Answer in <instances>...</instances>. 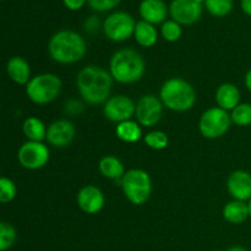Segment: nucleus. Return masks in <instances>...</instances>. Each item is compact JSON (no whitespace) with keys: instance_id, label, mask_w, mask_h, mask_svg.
I'll return each mask as SVG.
<instances>
[{"instance_id":"nucleus-1","label":"nucleus","mask_w":251,"mask_h":251,"mask_svg":"<svg viewBox=\"0 0 251 251\" xmlns=\"http://www.w3.org/2000/svg\"><path fill=\"white\" fill-rule=\"evenodd\" d=\"M76 85L81 97L90 104H100L109 100L113 86L110 73L96 65H88L78 73Z\"/></svg>"},{"instance_id":"nucleus-2","label":"nucleus","mask_w":251,"mask_h":251,"mask_svg":"<svg viewBox=\"0 0 251 251\" xmlns=\"http://www.w3.org/2000/svg\"><path fill=\"white\" fill-rule=\"evenodd\" d=\"M86 42L81 34L70 29H63L54 34L48 44L51 59L60 64H73L81 60L86 54Z\"/></svg>"},{"instance_id":"nucleus-3","label":"nucleus","mask_w":251,"mask_h":251,"mask_svg":"<svg viewBox=\"0 0 251 251\" xmlns=\"http://www.w3.org/2000/svg\"><path fill=\"white\" fill-rule=\"evenodd\" d=\"M146 64L140 53L134 49H120L110 59L109 73L120 83H132L144 76Z\"/></svg>"},{"instance_id":"nucleus-4","label":"nucleus","mask_w":251,"mask_h":251,"mask_svg":"<svg viewBox=\"0 0 251 251\" xmlns=\"http://www.w3.org/2000/svg\"><path fill=\"white\" fill-rule=\"evenodd\" d=\"M161 100L168 109L186 112L196 102V92L193 86L183 78H169L161 88Z\"/></svg>"},{"instance_id":"nucleus-5","label":"nucleus","mask_w":251,"mask_h":251,"mask_svg":"<svg viewBox=\"0 0 251 251\" xmlns=\"http://www.w3.org/2000/svg\"><path fill=\"white\" fill-rule=\"evenodd\" d=\"M61 86V80L54 74H41L29 80L26 93L36 104H48L60 95Z\"/></svg>"},{"instance_id":"nucleus-6","label":"nucleus","mask_w":251,"mask_h":251,"mask_svg":"<svg viewBox=\"0 0 251 251\" xmlns=\"http://www.w3.org/2000/svg\"><path fill=\"white\" fill-rule=\"evenodd\" d=\"M122 188L127 200L134 205H144L151 196L152 181L142 169H130L122 178Z\"/></svg>"},{"instance_id":"nucleus-7","label":"nucleus","mask_w":251,"mask_h":251,"mask_svg":"<svg viewBox=\"0 0 251 251\" xmlns=\"http://www.w3.org/2000/svg\"><path fill=\"white\" fill-rule=\"evenodd\" d=\"M230 124L232 119L227 110L220 107H213L202 113L199 127L202 136L206 139H218L229 130Z\"/></svg>"},{"instance_id":"nucleus-8","label":"nucleus","mask_w":251,"mask_h":251,"mask_svg":"<svg viewBox=\"0 0 251 251\" xmlns=\"http://www.w3.org/2000/svg\"><path fill=\"white\" fill-rule=\"evenodd\" d=\"M136 22L134 17L124 11H118L110 14L103 24L104 34L113 42L126 41L131 34H134Z\"/></svg>"},{"instance_id":"nucleus-9","label":"nucleus","mask_w":251,"mask_h":251,"mask_svg":"<svg viewBox=\"0 0 251 251\" xmlns=\"http://www.w3.org/2000/svg\"><path fill=\"white\" fill-rule=\"evenodd\" d=\"M17 158L24 168L36 171L46 166L49 161V150L42 142L27 141L20 147Z\"/></svg>"},{"instance_id":"nucleus-10","label":"nucleus","mask_w":251,"mask_h":251,"mask_svg":"<svg viewBox=\"0 0 251 251\" xmlns=\"http://www.w3.org/2000/svg\"><path fill=\"white\" fill-rule=\"evenodd\" d=\"M162 113H163V102L156 96L146 95L142 96L137 102L135 117L142 126L151 127L161 120Z\"/></svg>"},{"instance_id":"nucleus-11","label":"nucleus","mask_w":251,"mask_h":251,"mask_svg":"<svg viewBox=\"0 0 251 251\" xmlns=\"http://www.w3.org/2000/svg\"><path fill=\"white\" fill-rule=\"evenodd\" d=\"M136 112V105L131 98L124 95H118L110 97L105 102L103 108V114L108 120L113 123H123L131 119Z\"/></svg>"},{"instance_id":"nucleus-12","label":"nucleus","mask_w":251,"mask_h":251,"mask_svg":"<svg viewBox=\"0 0 251 251\" xmlns=\"http://www.w3.org/2000/svg\"><path fill=\"white\" fill-rule=\"evenodd\" d=\"M172 19L179 25H193L202 15V4L196 0H173L169 6Z\"/></svg>"},{"instance_id":"nucleus-13","label":"nucleus","mask_w":251,"mask_h":251,"mask_svg":"<svg viewBox=\"0 0 251 251\" xmlns=\"http://www.w3.org/2000/svg\"><path fill=\"white\" fill-rule=\"evenodd\" d=\"M76 135L75 126L69 120H56L47 131V140L54 147H66L73 142Z\"/></svg>"},{"instance_id":"nucleus-14","label":"nucleus","mask_w":251,"mask_h":251,"mask_svg":"<svg viewBox=\"0 0 251 251\" xmlns=\"http://www.w3.org/2000/svg\"><path fill=\"white\" fill-rule=\"evenodd\" d=\"M104 195L102 190L95 185L83 186L77 194L78 207L88 215L98 213L104 206Z\"/></svg>"},{"instance_id":"nucleus-15","label":"nucleus","mask_w":251,"mask_h":251,"mask_svg":"<svg viewBox=\"0 0 251 251\" xmlns=\"http://www.w3.org/2000/svg\"><path fill=\"white\" fill-rule=\"evenodd\" d=\"M228 191L234 200H251V174L245 171H235L227 181Z\"/></svg>"},{"instance_id":"nucleus-16","label":"nucleus","mask_w":251,"mask_h":251,"mask_svg":"<svg viewBox=\"0 0 251 251\" xmlns=\"http://www.w3.org/2000/svg\"><path fill=\"white\" fill-rule=\"evenodd\" d=\"M140 16L149 24H164L168 15V7L163 0H142L139 7Z\"/></svg>"},{"instance_id":"nucleus-17","label":"nucleus","mask_w":251,"mask_h":251,"mask_svg":"<svg viewBox=\"0 0 251 251\" xmlns=\"http://www.w3.org/2000/svg\"><path fill=\"white\" fill-rule=\"evenodd\" d=\"M216 102L225 110H233L240 104V91L233 83H222L216 91Z\"/></svg>"},{"instance_id":"nucleus-18","label":"nucleus","mask_w":251,"mask_h":251,"mask_svg":"<svg viewBox=\"0 0 251 251\" xmlns=\"http://www.w3.org/2000/svg\"><path fill=\"white\" fill-rule=\"evenodd\" d=\"M7 74L14 82L19 85H27L29 82L31 76V68L29 64L21 56H14L7 61L6 65Z\"/></svg>"},{"instance_id":"nucleus-19","label":"nucleus","mask_w":251,"mask_h":251,"mask_svg":"<svg viewBox=\"0 0 251 251\" xmlns=\"http://www.w3.org/2000/svg\"><path fill=\"white\" fill-rule=\"evenodd\" d=\"M223 217L233 225H240L250 217L249 205L244 201L233 200L223 208Z\"/></svg>"},{"instance_id":"nucleus-20","label":"nucleus","mask_w":251,"mask_h":251,"mask_svg":"<svg viewBox=\"0 0 251 251\" xmlns=\"http://www.w3.org/2000/svg\"><path fill=\"white\" fill-rule=\"evenodd\" d=\"M134 36L137 43L141 47H146V48L154 46L157 39H158V33H157L154 25L149 24V22L144 21V20L136 22Z\"/></svg>"},{"instance_id":"nucleus-21","label":"nucleus","mask_w":251,"mask_h":251,"mask_svg":"<svg viewBox=\"0 0 251 251\" xmlns=\"http://www.w3.org/2000/svg\"><path fill=\"white\" fill-rule=\"evenodd\" d=\"M100 172L102 173L103 176L112 180H117L124 176V166H123L122 161L118 159L114 156H105L100 161Z\"/></svg>"},{"instance_id":"nucleus-22","label":"nucleus","mask_w":251,"mask_h":251,"mask_svg":"<svg viewBox=\"0 0 251 251\" xmlns=\"http://www.w3.org/2000/svg\"><path fill=\"white\" fill-rule=\"evenodd\" d=\"M22 129H24V134L26 135L29 141L42 142L44 139H47V131L48 130L46 129V125L43 124V122L38 118H27L24 122Z\"/></svg>"},{"instance_id":"nucleus-23","label":"nucleus","mask_w":251,"mask_h":251,"mask_svg":"<svg viewBox=\"0 0 251 251\" xmlns=\"http://www.w3.org/2000/svg\"><path fill=\"white\" fill-rule=\"evenodd\" d=\"M117 136L124 142H136L141 139V129L139 124L132 120L120 123L117 126Z\"/></svg>"},{"instance_id":"nucleus-24","label":"nucleus","mask_w":251,"mask_h":251,"mask_svg":"<svg viewBox=\"0 0 251 251\" xmlns=\"http://www.w3.org/2000/svg\"><path fill=\"white\" fill-rule=\"evenodd\" d=\"M232 123L238 126H249L251 125V104L250 103H242L235 109L232 110L230 114Z\"/></svg>"},{"instance_id":"nucleus-25","label":"nucleus","mask_w":251,"mask_h":251,"mask_svg":"<svg viewBox=\"0 0 251 251\" xmlns=\"http://www.w3.org/2000/svg\"><path fill=\"white\" fill-rule=\"evenodd\" d=\"M206 9L217 17L227 16L233 9V0H206Z\"/></svg>"},{"instance_id":"nucleus-26","label":"nucleus","mask_w":251,"mask_h":251,"mask_svg":"<svg viewBox=\"0 0 251 251\" xmlns=\"http://www.w3.org/2000/svg\"><path fill=\"white\" fill-rule=\"evenodd\" d=\"M16 240V230L10 223H0V250L6 251Z\"/></svg>"},{"instance_id":"nucleus-27","label":"nucleus","mask_w":251,"mask_h":251,"mask_svg":"<svg viewBox=\"0 0 251 251\" xmlns=\"http://www.w3.org/2000/svg\"><path fill=\"white\" fill-rule=\"evenodd\" d=\"M145 142L149 147L159 151L168 146V136L163 131H151L145 136Z\"/></svg>"},{"instance_id":"nucleus-28","label":"nucleus","mask_w":251,"mask_h":251,"mask_svg":"<svg viewBox=\"0 0 251 251\" xmlns=\"http://www.w3.org/2000/svg\"><path fill=\"white\" fill-rule=\"evenodd\" d=\"M17 194L16 185L14 181L9 178L2 176L0 179V201L2 203H7L15 199Z\"/></svg>"},{"instance_id":"nucleus-29","label":"nucleus","mask_w":251,"mask_h":251,"mask_svg":"<svg viewBox=\"0 0 251 251\" xmlns=\"http://www.w3.org/2000/svg\"><path fill=\"white\" fill-rule=\"evenodd\" d=\"M161 31L162 36L167 42H176L181 37V26L174 20L164 22Z\"/></svg>"},{"instance_id":"nucleus-30","label":"nucleus","mask_w":251,"mask_h":251,"mask_svg":"<svg viewBox=\"0 0 251 251\" xmlns=\"http://www.w3.org/2000/svg\"><path fill=\"white\" fill-rule=\"evenodd\" d=\"M120 1H122V0H87L91 9H93L95 11L98 12L109 11V10L118 6V5L120 4Z\"/></svg>"},{"instance_id":"nucleus-31","label":"nucleus","mask_w":251,"mask_h":251,"mask_svg":"<svg viewBox=\"0 0 251 251\" xmlns=\"http://www.w3.org/2000/svg\"><path fill=\"white\" fill-rule=\"evenodd\" d=\"M63 2L69 10L76 11V10H80L87 2V0H63Z\"/></svg>"},{"instance_id":"nucleus-32","label":"nucleus","mask_w":251,"mask_h":251,"mask_svg":"<svg viewBox=\"0 0 251 251\" xmlns=\"http://www.w3.org/2000/svg\"><path fill=\"white\" fill-rule=\"evenodd\" d=\"M240 6H242V10L245 14L251 16V0H242Z\"/></svg>"},{"instance_id":"nucleus-33","label":"nucleus","mask_w":251,"mask_h":251,"mask_svg":"<svg viewBox=\"0 0 251 251\" xmlns=\"http://www.w3.org/2000/svg\"><path fill=\"white\" fill-rule=\"evenodd\" d=\"M245 86H247L248 90L251 92V69L248 71L247 75H245Z\"/></svg>"},{"instance_id":"nucleus-34","label":"nucleus","mask_w":251,"mask_h":251,"mask_svg":"<svg viewBox=\"0 0 251 251\" xmlns=\"http://www.w3.org/2000/svg\"><path fill=\"white\" fill-rule=\"evenodd\" d=\"M227 251H247V250L242 247H232V248H229Z\"/></svg>"},{"instance_id":"nucleus-35","label":"nucleus","mask_w":251,"mask_h":251,"mask_svg":"<svg viewBox=\"0 0 251 251\" xmlns=\"http://www.w3.org/2000/svg\"><path fill=\"white\" fill-rule=\"evenodd\" d=\"M248 205H249V213H250V218H251V200L249 201V203H248Z\"/></svg>"},{"instance_id":"nucleus-36","label":"nucleus","mask_w":251,"mask_h":251,"mask_svg":"<svg viewBox=\"0 0 251 251\" xmlns=\"http://www.w3.org/2000/svg\"><path fill=\"white\" fill-rule=\"evenodd\" d=\"M196 1H199V2H201V4H202V2H205L206 0H196Z\"/></svg>"}]
</instances>
